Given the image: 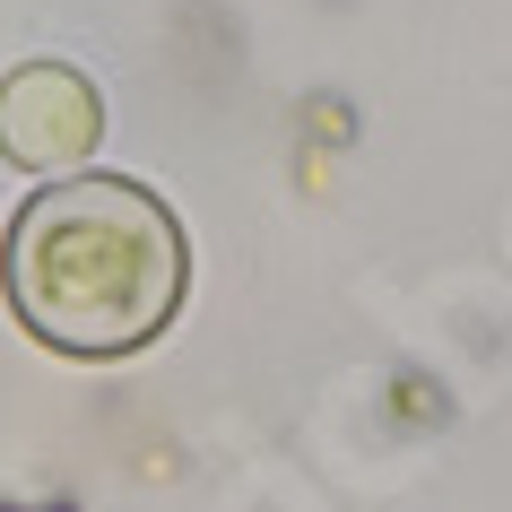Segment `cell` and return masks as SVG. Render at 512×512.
Masks as SVG:
<instances>
[{
	"label": "cell",
	"instance_id": "6da1fadb",
	"mask_svg": "<svg viewBox=\"0 0 512 512\" xmlns=\"http://www.w3.org/2000/svg\"><path fill=\"white\" fill-rule=\"evenodd\" d=\"M18 322L61 356H131L183 304V235L157 191L122 174H61L9 226Z\"/></svg>",
	"mask_w": 512,
	"mask_h": 512
}]
</instances>
